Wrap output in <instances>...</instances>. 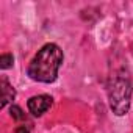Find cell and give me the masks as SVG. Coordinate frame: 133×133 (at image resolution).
Listing matches in <instances>:
<instances>
[{"mask_svg": "<svg viewBox=\"0 0 133 133\" xmlns=\"http://www.w3.org/2000/svg\"><path fill=\"white\" fill-rule=\"evenodd\" d=\"M64 55L59 45L49 42L42 45L35 58L30 61L27 75L39 83H53L58 77V71L63 64Z\"/></svg>", "mask_w": 133, "mask_h": 133, "instance_id": "1", "label": "cell"}, {"mask_svg": "<svg viewBox=\"0 0 133 133\" xmlns=\"http://www.w3.org/2000/svg\"><path fill=\"white\" fill-rule=\"evenodd\" d=\"M131 82L130 77L124 72L116 74L110 78L108 83V102L110 108L116 116H124L130 110V100H131Z\"/></svg>", "mask_w": 133, "mask_h": 133, "instance_id": "2", "label": "cell"}, {"mask_svg": "<svg viewBox=\"0 0 133 133\" xmlns=\"http://www.w3.org/2000/svg\"><path fill=\"white\" fill-rule=\"evenodd\" d=\"M52 97L47 94H39V96H33L28 99L27 107L30 110V113L33 116H42L50 107H52Z\"/></svg>", "mask_w": 133, "mask_h": 133, "instance_id": "3", "label": "cell"}, {"mask_svg": "<svg viewBox=\"0 0 133 133\" xmlns=\"http://www.w3.org/2000/svg\"><path fill=\"white\" fill-rule=\"evenodd\" d=\"M0 91H2V103H0V108H5L11 100H14L16 91H14V88L8 83V80H6L5 77H2V80H0Z\"/></svg>", "mask_w": 133, "mask_h": 133, "instance_id": "4", "label": "cell"}, {"mask_svg": "<svg viewBox=\"0 0 133 133\" xmlns=\"http://www.w3.org/2000/svg\"><path fill=\"white\" fill-rule=\"evenodd\" d=\"M13 63H14V58L10 53H3L2 56H0V68L2 69H10L13 66Z\"/></svg>", "mask_w": 133, "mask_h": 133, "instance_id": "5", "label": "cell"}, {"mask_svg": "<svg viewBox=\"0 0 133 133\" xmlns=\"http://www.w3.org/2000/svg\"><path fill=\"white\" fill-rule=\"evenodd\" d=\"M10 114H11V117L16 119V121H24V119H25V114H24L22 108L17 107V105H11V108H10Z\"/></svg>", "mask_w": 133, "mask_h": 133, "instance_id": "6", "label": "cell"}, {"mask_svg": "<svg viewBox=\"0 0 133 133\" xmlns=\"http://www.w3.org/2000/svg\"><path fill=\"white\" fill-rule=\"evenodd\" d=\"M16 133H30V130H28L25 125H22V127H17V128H16Z\"/></svg>", "mask_w": 133, "mask_h": 133, "instance_id": "7", "label": "cell"}]
</instances>
